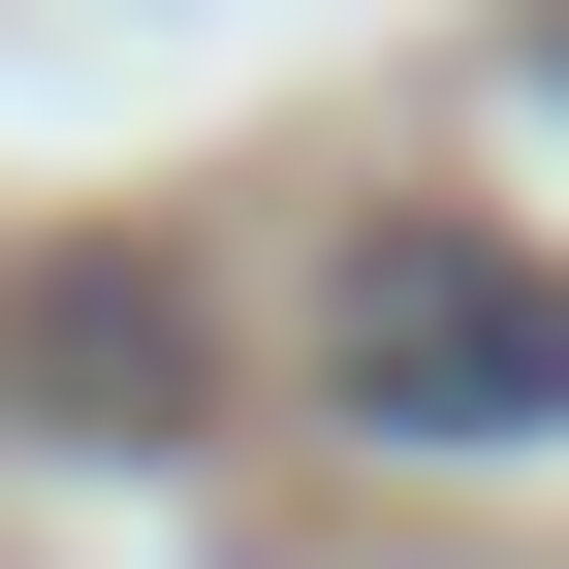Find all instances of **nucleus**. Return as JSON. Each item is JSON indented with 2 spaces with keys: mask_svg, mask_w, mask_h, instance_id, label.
<instances>
[{
  "mask_svg": "<svg viewBox=\"0 0 569 569\" xmlns=\"http://www.w3.org/2000/svg\"><path fill=\"white\" fill-rule=\"evenodd\" d=\"M0 380H32V411H127V443H159V411H190V284H96V253H63L32 317H0Z\"/></svg>",
  "mask_w": 569,
  "mask_h": 569,
  "instance_id": "2",
  "label": "nucleus"
},
{
  "mask_svg": "<svg viewBox=\"0 0 569 569\" xmlns=\"http://www.w3.org/2000/svg\"><path fill=\"white\" fill-rule=\"evenodd\" d=\"M317 380H348V443H569V253L380 222V253L317 284Z\"/></svg>",
  "mask_w": 569,
  "mask_h": 569,
  "instance_id": "1",
  "label": "nucleus"
}]
</instances>
